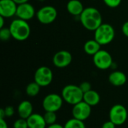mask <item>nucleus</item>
I'll list each match as a JSON object with an SVG mask.
<instances>
[{
    "mask_svg": "<svg viewBox=\"0 0 128 128\" xmlns=\"http://www.w3.org/2000/svg\"><path fill=\"white\" fill-rule=\"evenodd\" d=\"M80 20L82 26L89 31H95L103 23L100 12L93 7L86 8L80 16Z\"/></svg>",
    "mask_w": 128,
    "mask_h": 128,
    "instance_id": "1",
    "label": "nucleus"
},
{
    "mask_svg": "<svg viewBox=\"0 0 128 128\" xmlns=\"http://www.w3.org/2000/svg\"><path fill=\"white\" fill-rule=\"evenodd\" d=\"M9 28L12 38L19 41L26 40L31 34V28L28 22L19 18L15 19L11 22Z\"/></svg>",
    "mask_w": 128,
    "mask_h": 128,
    "instance_id": "2",
    "label": "nucleus"
},
{
    "mask_svg": "<svg viewBox=\"0 0 128 128\" xmlns=\"http://www.w3.org/2000/svg\"><path fill=\"white\" fill-rule=\"evenodd\" d=\"M84 93L80 89V86L76 85H67L62 91V97L67 104L75 105L83 100Z\"/></svg>",
    "mask_w": 128,
    "mask_h": 128,
    "instance_id": "3",
    "label": "nucleus"
},
{
    "mask_svg": "<svg viewBox=\"0 0 128 128\" xmlns=\"http://www.w3.org/2000/svg\"><path fill=\"white\" fill-rule=\"evenodd\" d=\"M115 34V29L112 25L102 23L94 31V40H96L101 46L107 45L114 40Z\"/></svg>",
    "mask_w": 128,
    "mask_h": 128,
    "instance_id": "4",
    "label": "nucleus"
},
{
    "mask_svg": "<svg viewBox=\"0 0 128 128\" xmlns=\"http://www.w3.org/2000/svg\"><path fill=\"white\" fill-rule=\"evenodd\" d=\"M64 100L62 95L51 93L45 96L42 101V106L45 112H58L63 105Z\"/></svg>",
    "mask_w": 128,
    "mask_h": 128,
    "instance_id": "5",
    "label": "nucleus"
},
{
    "mask_svg": "<svg viewBox=\"0 0 128 128\" xmlns=\"http://www.w3.org/2000/svg\"><path fill=\"white\" fill-rule=\"evenodd\" d=\"M128 110L122 104H116L110 110V120L116 126L124 124L128 119Z\"/></svg>",
    "mask_w": 128,
    "mask_h": 128,
    "instance_id": "6",
    "label": "nucleus"
},
{
    "mask_svg": "<svg viewBox=\"0 0 128 128\" xmlns=\"http://www.w3.org/2000/svg\"><path fill=\"white\" fill-rule=\"evenodd\" d=\"M57 15L58 13L56 9L51 5L44 6L36 13L38 20L44 25H48L53 22L56 20Z\"/></svg>",
    "mask_w": 128,
    "mask_h": 128,
    "instance_id": "7",
    "label": "nucleus"
},
{
    "mask_svg": "<svg viewBox=\"0 0 128 128\" xmlns=\"http://www.w3.org/2000/svg\"><path fill=\"white\" fill-rule=\"evenodd\" d=\"M52 71L46 66H41L38 68L34 75V81L36 82L40 87L48 86L52 82Z\"/></svg>",
    "mask_w": 128,
    "mask_h": 128,
    "instance_id": "8",
    "label": "nucleus"
},
{
    "mask_svg": "<svg viewBox=\"0 0 128 128\" xmlns=\"http://www.w3.org/2000/svg\"><path fill=\"white\" fill-rule=\"evenodd\" d=\"M93 62L95 67L100 70H107L113 64L112 56L104 50H100L93 56Z\"/></svg>",
    "mask_w": 128,
    "mask_h": 128,
    "instance_id": "9",
    "label": "nucleus"
},
{
    "mask_svg": "<svg viewBox=\"0 0 128 128\" xmlns=\"http://www.w3.org/2000/svg\"><path fill=\"white\" fill-rule=\"evenodd\" d=\"M91 113L92 106L83 100L73 106L72 116L76 119L84 122L90 117Z\"/></svg>",
    "mask_w": 128,
    "mask_h": 128,
    "instance_id": "10",
    "label": "nucleus"
},
{
    "mask_svg": "<svg viewBox=\"0 0 128 128\" xmlns=\"http://www.w3.org/2000/svg\"><path fill=\"white\" fill-rule=\"evenodd\" d=\"M72 60L73 57L70 52L67 50H60L54 55L52 63L56 68H64L69 66L72 62Z\"/></svg>",
    "mask_w": 128,
    "mask_h": 128,
    "instance_id": "11",
    "label": "nucleus"
},
{
    "mask_svg": "<svg viewBox=\"0 0 128 128\" xmlns=\"http://www.w3.org/2000/svg\"><path fill=\"white\" fill-rule=\"evenodd\" d=\"M18 4L14 0H0V16L10 18L16 16Z\"/></svg>",
    "mask_w": 128,
    "mask_h": 128,
    "instance_id": "12",
    "label": "nucleus"
},
{
    "mask_svg": "<svg viewBox=\"0 0 128 128\" xmlns=\"http://www.w3.org/2000/svg\"><path fill=\"white\" fill-rule=\"evenodd\" d=\"M36 13L37 12H35L33 5L28 2H26L18 4L16 16L19 19L28 21L29 20H32L36 14Z\"/></svg>",
    "mask_w": 128,
    "mask_h": 128,
    "instance_id": "13",
    "label": "nucleus"
},
{
    "mask_svg": "<svg viewBox=\"0 0 128 128\" xmlns=\"http://www.w3.org/2000/svg\"><path fill=\"white\" fill-rule=\"evenodd\" d=\"M28 128H46V123L44 116L38 113H33L27 119Z\"/></svg>",
    "mask_w": 128,
    "mask_h": 128,
    "instance_id": "14",
    "label": "nucleus"
},
{
    "mask_svg": "<svg viewBox=\"0 0 128 128\" xmlns=\"http://www.w3.org/2000/svg\"><path fill=\"white\" fill-rule=\"evenodd\" d=\"M17 112L20 118L27 119L31 115L33 114V106L28 100L22 101L17 107Z\"/></svg>",
    "mask_w": 128,
    "mask_h": 128,
    "instance_id": "15",
    "label": "nucleus"
},
{
    "mask_svg": "<svg viewBox=\"0 0 128 128\" xmlns=\"http://www.w3.org/2000/svg\"><path fill=\"white\" fill-rule=\"evenodd\" d=\"M109 82L114 86H124L127 82V76L122 71L115 70L109 76Z\"/></svg>",
    "mask_w": 128,
    "mask_h": 128,
    "instance_id": "16",
    "label": "nucleus"
},
{
    "mask_svg": "<svg viewBox=\"0 0 128 128\" xmlns=\"http://www.w3.org/2000/svg\"><path fill=\"white\" fill-rule=\"evenodd\" d=\"M68 13L73 16H80L84 10V6L80 0H70L67 4Z\"/></svg>",
    "mask_w": 128,
    "mask_h": 128,
    "instance_id": "17",
    "label": "nucleus"
},
{
    "mask_svg": "<svg viewBox=\"0 0 128 128\" xmlns=\"http://www.w3.org/2000/svg\"><path fill=\"white\" fill-rule=\"evenodd\" d=\"M100 94L96 91H94L92 89L84 93L83 94V101H85L92 107L97 106L100 103Z\"/></svg>",
    "mask_w": 128,
    "mask_h": 128,
    "instance_id": "18",
    "label": "nucleus"
},
{
    "mask_svg": "<svg viewBox=\"0 0 128 128\" xmlns=\"http://www.w3.org/2000/svg\"><path fill=\"white\" fill-rule=\"evenodd\" d=\"M101 45L94 39L87 40L83 46L84 51L89 56H94L100 50Z\"/></svg>",
    "mask_w": 128,
    "mask_h": 128,
    "instance_id": "19",
    "label": "nucleus"
},
{
    "mask_svg": "<svg viewBox=\"0 0 128 128\" xmlns=\"http://www.w3.org/2000/svg\"><path fill=\"white\" fill-rule=\"evenodd\" d=\"M40 90V86L34 81L28 84V86L26 88V94L29 97H35L39 94Z\"/></svg>",
    "mask_w": 128,
    "mask_h": 128,
    "instance_id": "20",
    "label": "nucleus"
},
{
    "mask_svg": "<svg viewBox=\"0 0 128 128\" xmlns=\"http://www.w3.org/2000/svg\"><path fill=\"white\" fill-rule=\"evenodd\" d=\"M64 128H86L84 122L72 118L69 119L64 125Z\"/></svg>",
    "mask_w": 128,
    "mask_h": 128,
    "instance_id": "21",
    "label": "nucleus"
},
{
    "mask_svg": "<svg viewBox=\"0 0 128 128\" xmlns=\"http://www.w3.org/2000/svg\"><path fill=\"white\" fill-rule=\"evenodd\" d=\"M44 118L47 125H51L56 123L57 116L54 112H45Z\"/></svg>",
    "mask_w": 128,
    "mask_h": 128,
    "instance_id": "22",
    "label": "nucleus"
},
{
    "mask_svg": "<svg viewBox=\"0 0 128 128\" xmlns=\"http://www.w3.org/2000/svg\"><path fill=\"white\" fill-rule=\"evenodd\" d=\"M10 38H12V34L9 28H0V39L2 41H7Z\"/></svg>",
    "mask_w": 128,
    "mask_h": 128,
    "instance_id": "23",
    "label": "nucleus"
},
{
    "mask_svg": "<svg viewBox=\"0 0 128 128\" xmlns=\"http://www.w3.org/2000/svg\"><path fill=\"white\" fill-rule=\"evenodd\" d=\"M13 127H14V128H28L27 120L22 118L16 119L14 122Z\"/></svg>",
    "mask_w": 128,
    "mask_h": 128,
    "instance_id": "24",
    "label": "nucleus"
},
{
    "mask_svg": "<svg viewBox=\"0 0 128 128\" xmlns=\"http://www.w3.org/2000/svg\"><path fill=\"white\" fill-rule=\"evenodd\" d=\"M104 2L109 8H117L120 5L122 0H104Z\"/></svg>",
    "mask_w": 128,
    "mask_h": 128,
    "instance_id": "25",
    "label": "nucleus"
},
{
    "mask_svg": "<svg viewBox=\"0 0 128 128\" xmlns=\"http://www.w3.org/2000/svg\"><path fill=\"white\" fill-rule=\"evenodd\" d=\"M79 86H80V89L82 90V92L83 93H86V92L92 90V85H91V83L88 82H86H86H82Z\"/></svg>",
    "mask_w": 128,
    "mask_h": 128,
    "instance_id": "26",
    "label": "nucleus"
},
{
    "mask_svg": "<svg viewBox=\"0 0 128 128\" xmlns=\"http://www.w3.org/2000/svg\"><path fill=\"white\" fill-rule=\"evenodd\" d=\"M4 111L5 113V117L6 118H10L14 114V109L12 106H7L5 108H4Z\"/></svg>",
    "mask_w": 128,
    "mask_h": 128,
    "instance_id": "27",
    "label": "nucleus"
},
{
    "mask_svg": "<svg viewBox=\"0 0 128 128\" xmlns=\"http://www.w3.org/2000/svg\"><path fill=\"white\" fill-rule=\"evenodd\" d=\"M116 125L113 122H112L110 120V121H108V122H104V123L103 124L101 128H116Z\"/></svg>",
    "mask_w": 128,
    "mask_h": 128,
    "instance_id": "28",
    "label": "nucleus"
},
{
    "mask_svg": "<svg viewBox=\"0 0 128 128\" xmlns=\"http://www.w3.org/2000/svg\"><path fill=\"white\" fill-rule=\"evenodd\" d=\"M122 29V32H123L124 35L126 36L127 38H128V21L125 22L123 24Z\"/></svg>",
    "mask_w": 128,
    "mask_h": 128,
    "instance_id": "29",
    "label": "nucleus"
},
{
    "mask_svg": "<svg viewBox=\"0 0 128 128\" xmlns=\"http://www.w3.org/2000/svg\"><path fill=\"white\" fill-rule=\"evenodd\" d=\"M0 128H8L6 121L3 118L0 119Z\"/></svg>",
    "mask_w": 128,
    "mask_h": 128,
    "instance_id": "30",
    "label": "nucleus"
},
{
    "mask_svg": "<svg viewBox=\"0 0 128 128\" xmlns=\"http://www.w3.org/2000/svg\"><path fill=\"white\" fill-rule=\"evenodd\" d=\"M46 128H64V126L59 124H57V123H55L53 124H51V125H48V127Z\"/></svg>",
    "mask_w": 128,
    "mask_h": 128,
    "instance_id": "31",
    "label": "nucleus"
},
{
    "mask_svg": "<svg viewBox=\"0 0 128 128\" xmlns=\"http://www.w3.org/2000/svg\"><path fill=\"white\" fill-rule=\"evenodd\" d=\"M4 17L0 16V28H4Z\"/></svg>",
    "mask_w": 128,
    "mask_h": 128,
    "instance_id": "32",
    "label": "nucleus"
},
{
    "mask_svg": "<svg viewBox=\"0 0 128 128\" xmlns=\"http://www.w3.org/2000/svg\"><path fill=\"white\" fill-rule=\"evenodd\" d=\"M17 4H23V3H26L28 2L29 0H14Z\"/></svg>",
    "mask_w": 128,
    "mask_h": 128,
    "instance_id": "33",
    "label": "nucleus"
},
{
    "mask_svg": "<svg viewBox=\"0 0 128 128\" xmlns=\"http://www.w3.org/2000/svg\"><path fill=\"white\" fill-rule=\"evenodd\" d=\"M5 117V113H4V109H1L0 110V119L1 118H3L4 119Z\"/></svg>",
    "mask_w": 128,
    "mask_h": 128,
    "instance_id": "34",
    "label": "nucleus"
}]
</instances>
